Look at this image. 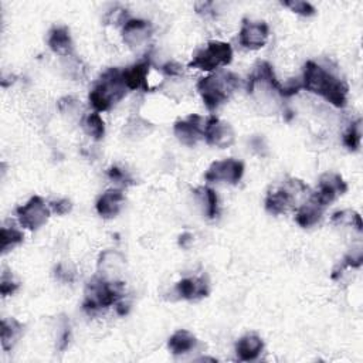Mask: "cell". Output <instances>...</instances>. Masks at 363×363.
Here are the masks:
<instances>
[{
  "mask_svg": "<svg viewBox=\"0 0 363 363\" xmlns=\"http://www.w3.org/2000/svg\"><path fill=\"white\" fill-rule=\"evenodd\" d=\"M302 89L325 98L332 105L342 108L348 101V86L315 62H306L302 75Z\"/></svg>",
  "mask_w": 363,
  "mask_h": 363,
  "instance_id": "obj_1",
  "label": "cell"
},
{
  "mask_svg": "<svg viewBox=\"0 0 363 363\" xmlns=\"http://www.w3.org/2000/svg\"><path fill=\"white\" fill-rule=\"evenodd\" d=\"M244 175V165L236 159H225L217 160L210 165L207 172L205 174V179L212 183L225 182L230 185H236L241 180Z\"/></svg>",
  "mask_w": 363,
  "mask_h": 363,
  "instance_id": "obj_9",
  "label": "cell"
},
{
  "mask_svg": "<svg viewBox=\"0 0 363 363\" xmlns=\"http://www.w3.org/2000/svg\"><path fill=\"white\" fill-rule=\"evenodd\" d=\"M205 125L206 121L201 115L192 114L187 118L178 121L174 127V132L183 145L193 147L205 136Z\"/></svg>",
  "mask_w": 363,
  "mask_h": 363,
  "instance_id": "obj_12",
  "label": "cell"
},
{
  "mask_svg": "<svg viewBox=\"0 0 363 363\" xmlns=\"http://www.w3.org/2000/svg\"><path fill=\"white\" fill-rule=\"evenodd\" d=\"M124 297V284L108 280L105 277H94L86 287L82 308L89 314H95L101 310L117 305Z\"/></svg>",
  "mask_w": 363,
  "mask_h": 363,
  "instance_id": "obj_3",
  "label": "cell"
},
{
  "mask_svg": "<svg viewBox=\"0 0 363 363\" xmlns=\"http://www.w3.org/2000/svg\"><path fill=\"white\" fill-rule=\"evenodd\" d=\"M196 346H198L196 337H194L192 332H189L186 329L176 331L169 338V341H167V348H169V351L175 356L185 355V353L193 351Z\"/></svg>",
  "mask_w": 363,
  "mask_h": 363,
  "instance_id": "obj_20",
  "label": "cell"
},
{
  "mask_svg": "<svg viewBox=\"0 0 363 363\" xmlns=\"http://www.w3.org/2000/svg\"><path fill=\"white\" fill-rule=\"evenodd\" d=\"M233 60V48L225 41H210L205 48L196 51L189 67L202 71H213L221 66H227Z\"/></svg>",
  "mask_w": 363,
  "mask_h": 363,
  "instance_id": "obj_6",
  "label": "cell"
},
{
  "mask_svg": "<svg viewBox=\"0 0 363 363\" xmlns=\"http://www.w3.org/2000/svg\"><path fill=\"white\" fill-rule=\"evenodd\" d=\"M48 47L53 53L62 55V57H71L74 46L70 36V30L64 26L54 27V29L48 33Z\"/></svg>",
  "mask_w": 363,
  "mask_h": 363,
  "instance_id": "obj_18",
  "label": "cell"
},
{
  "mask_svg": "<svg viewBox=\"0 0 363 363\" xmlns=\"http://www.w3.org/2000/svg\"><path fill=\"white\" fill-rule=\"evenodd\" d=\"M205 139L212 147L226 149L234 144L236 133L229 122L221 121L217 117H210L206 120Z\"/></svg>",
  "mask_w": 363,
  "mask_h": 363,
  "instance_id": "obj_10",
  "label": "cell"
},
{
  "mask_svg": "<svg viewBox=\"0 0 363 363\" xmlns=\"http://www.w3.org/2000/svg\"><path fill=\"white\" fill-rule=\"evenodd\" d=\"M189 241H192V236L186 233V234H182V236H180L179 244H180L182 247H187V243H189Z\"/></svg>",
  "mask_w": 363,
  "mask_h": 363,
  "instance_id": "obj_36",
  "label": "cell"
},
{
  "mask_svg": "<svg viewBox=\"0 0 363 363\" xmlns=\"http://www.w3.org/2000/svg\"><path fill=\"white\" fill-rule=\"evenodd\" d=\"M50 207H51V210L55 213V214H67L70 210H71V207H73V205H71V202L70 201H67V199H60V201H54V202H51L50 203Z\"/></svg>",
  "mask_w": 363,
  "mask_h": 363,
  "instance_id": "obj_33",
  "label": "cell"
},
{
  "mask_svg": "<svg viewBox=\"0 0 363 363\" xmlns=\"http://www.w3.org/2000/svg\"><path fill=\"white\" fill-rule=\"evenodd\" d=\"M59 108L63 114H75L80 108V102L74 97H64L59 101Z\"/></svg>",
  "mask_w": 363,
  "mask_h": 363,
  "instance_id": "obj_31",
  "label": "cell"
},
{
  "mask_svg": "<svg viewBox=\"0 0 363 363\" xmlns=\"http://www.w3.org/2000/svg\"><path fill=\"white\" fill-rule=\"evenodd\" d=\"M16 213L20 225L29 230H39L50 217V209L40 196L30 198L26 205L17 207Z\"/></svg>",
  "mask_w": 363,
  "mask_h": 363,
  "instance_id": "obj_7",
  "label": "cell"
},
{
  "mask_svg": "<svg viewBox=\"0 0 363 363\" xmlns=\"http://www.w3.org/2000/svg\"><path fill=\"white\" fill-rule=\"evenodd\" d=\"M363 263V253H362V250H355L352 251L351 254L345 256V259L341 261V264L333 270V274H332V278L335 280V278H338L339 274H342V271L345 268H359Z\"/></svg>",
  "mask_w": 363,
  "mask_h": 363,
  "instance_id": "obj_27",
  "label": "cell"
},
{
  "mask_svg": "<svg viewBox=\"0 0 363 363\" xmlns=\"http://www.w3.org/2000/svg\"><path fill=\"white\" fill-rule=\"evenodd\" d=\"M23 333V325L15 319H2L0 324V338H2V346L5 351H10L16 342L20 339Z\"/></svg>",
  "mask_w": 363,
  "mask_h": 363,
  "instance_id": "obj_21",
  "label": "cell"
},
{
  "mask_svg": "<svg viewBox=\"0 0 363 363\" xmlns=\"http://www.w3.org/2000/svg\"><path fill=\"white\" fill-rule=\"evenodd\" d=\"M264 349L263 339L256 333H247L236 344V355L241 362L257 359Z\"/></svg>",
  "mask_w": 363,
  "mask_h": 363,
  "instance_id": "obj_17",
  "label": "cell"
},
{
  "mask_svg": "<svg viewBox=\"0 0 363 363\" xmlns=\"http://www.w3.org/2000/svg\"><path fill=\"white\" fill-rule=\"evenodd\" d=\"M55 277L64 283H71L74 280V272L68 270L66 266L60 264L57 266V268H55Z\"/></svg>",
  "mask_w": 363,
  "mask_h": 363,
  "instance_id": "obj_34",
  "label": "cell"
},
{
  "mask_svg": "<svg viewBox=\"0 0 363 363\" xmlns=\"http://www.w3.org/2000/svg\"><path fill=\"white\" fill-rule=\"evenodd\" d=\"M125 202L124 193L120 189H109L105 193H102L100 199L97 201V212L104 218H113L115 217Z\"/></svg>",
  "mask_w": 363,
  "mask_h": 363,
  "instance_id": "obj_15",
  "label": "cell"
},
{
  "mask_svg": "<svg viewBox=\"0 0 363 363\" xmlns=\"http://www.w3.org/2000/svg\"><path fill=\"white\" fill-rule=\"evenodd\" d=\"M306 193H308V186L302 180L295 178L287 179L281 186L268 192L266 198V209L274 216L287 213L290 209H292L294 202H297L298 198Z\"/></svg>",
  "mask_w": 363,
  "mask_h": 363,
  "instance_id": "obj_5",
  "label": "cell"
},
{
  "mask_svg": "<svg viewBox=\"0 0 363 363\" xmlns=\"http://www.w3.org/2000/svg\"><path fill=\"white\" fill-rule=\"evenodd\" d=\"M19 283L13 280V275L9 274L8 271H3L2 274V280H0V292H2L3 297H9L15 294L19 290Z\"/></svg>",
  "mask_w": 363,
  "mask_h": 363,
  "instance_id": "obj_29",
  "label": "cell"
},
{
  "mask_svg": "<svg viewBox=\"0 0 363 363\" xmlns=\"http://www.w3.org/2000/svg\"><path fill=\"white\" fill-rule=\"evenodd\" d=\"M193 193H194V198L198 199V202L203 207L205 214L209 218H214L218 214V199L216 192L207 186H201L198 189H194Z\"/></svg>",
  "mask_w": 363,
  "mask_h": 363,
  "instance_id": "obj_22",
  "label": "cell"
},
{
  "mask_svg": "<svg viewBox=\"0 0 363 363\" xmlns=\"http://www.w3.org/2000/svg\"><path fill=\"white\" fill-rule=\"evenodd\" d=\"M348 190V185L344 178L338 174H325L319 178L318 189L313 194V199L326 209L332 202L337 201L339 196Z\"/></svg>",
  "mask_w": 363,
  "mask_h": 363,
  "instance_id": "obj_8",
  "label": "cell"
},
{
  "mask_svg": "<svg viewBox=\"0 0 363 363\" xmlns=\"http://www.w3.org/2000/svg\"><path fill=\"white\" fill-rule=\"evenodd\" d=\"M128 93L124 80V71L120 68H108L95 82L89 98L97 113H104L120 102Z\"/></svg>",
  "mask_w": 363,
  "mask_h": 363,
  "instance_id": "obj_2",
  "label": "cell"
},
{
  "mask_svg": "<svg viewBox=\"0 0 363 363\" xmlns=\"http://www.w3.org/2000/svg\"><path fill=\"white\" fill-rule=\"evenodd\" d=\"M82 129L89 136H91L94 141H101L105 135V124L98 113H91L82 118Z\"/></svg>",
  "mask_w": 363,
  "mask_h": 363,
  "instance_id": "obj_23",
  "label": "cell"
},
{
  "mask_svg": "<svg viewBox=\"0 0 363 363\" xmlns=\"http://www.w3.org/2000/svg\"><path fill=\"white\" fill-rule=\"evenodd\" d=\"M108 178L113 182H115V183H122V185H127L128 182H131L128 175L122 169H120V167H117V166H113L108 171Z\"/></svg>",
  "mask_w": 363,
  "mask_h": 363,
  "instance_id": "obj_32",
  "label": "cell"
},
{
  "mask_svg": "<svg viewBox=\"0 0 363 363\" xmlns=\"http://www.w3.org/2000/svg\"><path fill=\"white\" fill-rule=\"evenodd\" d=\"M68 342H70V324L66 318H63L60 333H59V338H57V349L64 351L68 346Z\"/></svg>",
  "mask_w": 363,
  "mask_h": 363,
  "instance_id": "obj_30",
  "label": "cell"
},
{
  "mask_svg": "<svg viewBox=\"0 0 363 363\" xmlns=\"http://www.w3.org/2000/svg\"><path fill=\"white\" fill-rule=\"evenodd\" d=\"M270 36L268 24L264 21H253L244 19L239 32V41L244 48L259 50L266 46Z\"/></svg>",
  "mask_w": 363,
  "mask_h": 363,
  "instance_id": "obj_11",
  "label": "cell"
},
{
  "mask_svg": "<svg viewBox=\"0 0 363 363\" xmlns=\"http://www.w3.org/2000/svg\"><path fill=\"white\" fill-rule=\"evenodd\" d=\"M283 6L288 8L291 12L301 15V16L315 15V8L308 2H302V0H290V2H283Z\"/></svg>",
  "mask_w": 363,
  "mask_h": 363,
  "instance_id": "obj_28",
  "label": "cell"
},
{
  "mask_svg": "<svg viewBox=\"0 0 363 363\" xmlns=\"http://www.w3.org/2000/svg\"><path fill=\"white\" fill-rule=\"evenodd\" d=\"M178 295L187 301H196L209 295V284L205 277H189L180 280L175 287Z\"/></svg>",
  "mask_w": 363,
  "mask_h": 363,
  "instance_id": "obj_14",
  "label": "cell"
},
{
  "mask_svg": "<svg viewBox=\"0 0 363 363\" xmlns=\"http://www.w3.org/2000/svg\"><path fill=\"white\" fill-rule=\"evenodd\" d=\"M151 70V62L149 59L141 60L139 63L128 67L124 71V80L128 90H139L142 89L145 91L149 90L148 87V75Z\"/></svg>",
  "mask_w": 363,
  "mask_h": 363,
  "instance_id": "obj_16",
  "label": "cell"
},
{
  "mask_svg": "<svg viewBox=\"0 0 363 363\" xmlns=\"http://www.w3.org/2000/svg\"><path fill=\"white\" fill-rule=\"evenodd\" d=\"M152 27L151 23L142 19H129L124 23L122 37L125 44L131 48L142 47L151 37Z\"/></svg>",
  "mask_w": 363,
  "mask_h": 363,
  "instance_id": "obj_13",
  "label": "cell"
},
{
  "mask_svg": "<svg viewBox=\"0 0 363 363\" xmlns=\"http://www.w3.org/2000/svg\"><path fill=\"white\" fill-rule=\"evenodd\" d=\"M23 239L24 236L19 229L13 226H3L2 230H0V248H2V253L6 254L13 247L19 245L23 241Z\"/></svg>",
  "mask_w": 363,
  "mask_h": 363,
  "instance_id": "obj_24",
  "label": "cell"
},
{
  "mask_svg": "<svg viewBox=\"0 0 363 363\" xmlns=\"http://www.w3.org/2000/svg\"><path fill=\"white\" fill-rule=\"evenodd\" d=\"M240 78L230 71H218L198 82V91L207 109L214 111L225 104L239 87Z\"/></svg>",
  "mask_w": 363,
  "mask_h": 363,
  "instance_id": "obj_4",
  "label": "cell"
},
{
  "mask_svg": "<svg viewBox=\"0 0 363 363\" xmlns=\"http://www.w3.org/2000/svg\"><path fill=\"white\" fill-rule=\"evenodd\" d=\"M163 73H166L167 75H171V77H175V75H179L182 73V67L176 63H167L162 67Z\"/></svg>",
  "mask_w": 363,
  "mask_h": 363,
  "instance_id": "obj_35",
  "label": "cell"
},
{
  "mask_svg": "<svg viewBox=\"0 0 363 363\" xmlns=\"http://www.w3.org/2000/svg\"><path fill=\"white\" fill-rule=\"evenodd\" d=\"M324 207L319 206L313 198H310L308 202H305L295 213V221L302 229L313 227L314 225L321 220L324 214Z\"/></svg>",
  "mask_w": 363,
  "mask_h": 363,
  "instance_id": "obj_19",
  "label": "cell"
},
{
  "mask_svg": "<svg viewBox=\"0 0 363 363\" xmlns=\"http://www.w3.org/2000/svg\"><path fill=\"white\" fill-rule=\"evenodd\" d=\"M360 141H362V121L357 120L356 122H353L349 129L345 132L344 135V144L345 147L355 152L359 149L360 147Z\"/></svg>",
  "mask_w": 363,
  "mask_h": 363,
  "instance_id": "obj_26",
  "label": "cell"
},
{
  "mask_svg": "<svg viewBox=\"0 0 363 363\" xmlns=\"http://www.w3.org/2000/svg\"><path fill=\"white\" fill-rule=\"evenodd\" d=\"M332 223L333 225H338V226L349 225V226L355 227L357 232H362V229H363V223H362L360 214L353 212V210H341V212L333 213Z\"/></svg>",
  "mask_w": 363,
  "mask_h": 363,
  "instance_id": "obj_25",
  "label": "cell"
}]
</instances>
